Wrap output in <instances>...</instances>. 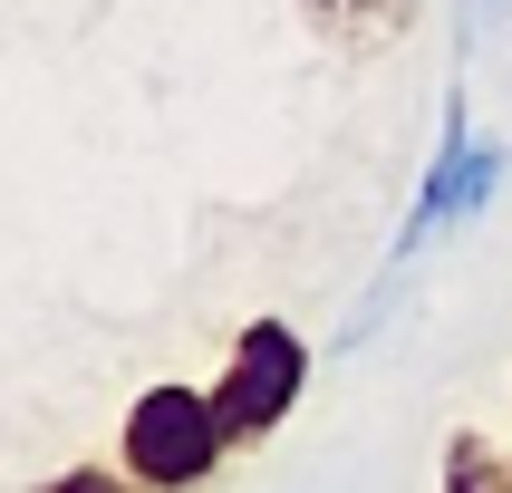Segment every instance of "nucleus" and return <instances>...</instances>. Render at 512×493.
Returning <instances> with one entry per match:
<instances>
[{"label": "nucleus", "mask_w": 512, "mask_h": 493, "mask_svg": "<svg viewBox=\"0 0 512 493\" xmlns=\"http://www.w3.org/2000/svg\"><path fill=\"white\" fill-rule=\"evenodd\" d=\"M232 445H242V435H232L223 397H213V387H184V377L145 387V397L126 406V435H116V455H126V474H136L145 493H194V484H213Z\"/></svg>", "instance_id": "obj_1"}, {"label": "nucleus", "mask_w": 512, "mask_h": 493, "mask_svg": "<svg viewBox=\"0 0 512 493\" xmlns=\"http://www.w3.org/2000/svg\"><path fill=\"white\" fill-rule=\"evenodd\" d=\"M503 136H474L464 126V87L445 97V145H435V165H426V184H416V213H406V232H397V261H387V281H406L416 271V252H426L435 232H455V223H474L493 203V184H503Z\"/></svg>", "instance_id": "obj_2"}, {"label": "nucleus", "mask_w": 512, "mask_h": 493, "mask_svg": "<svg viewBox=\"0 0 512 493\" xmlns=\"http://www.w3.org/2000/svg\"><path fill=\"white\" fill-rule=\"evenodd\" d=\"M310 339L290 329V319H252L242 339H232V358H223V377H213V397H223V416H232V435H271L290 416V406L310 397Z\"/></svg>", "instance_id": "obj_3"}, {"label": "nucleus", "mask_w": 512, "mask_h": 493, "mask_svg": "<svg viewBox=\"0 0 512 493\" xmlns=\"http://www.w3.org/2000/svg\"><path fill=\"white\" fill-rule=\"evenodd\" d=\"M416 10H426V0H300V20H310L329 49H348V58L397 49L406 29H416Z\"/></svg>", "instance_id": "obj_4"}, {"label": "nucleus", "mask_w": 512, "mask_h": 493, "mask_svg": "<svg viewBox=\"0 0 512 493\" xmlns=\"http://www.w3.org/2000/svg\"><path fill=\"white\" fill-rule=\"evenodd\" d=\"M445 493H512V455L493 435H445Z\"/></svg>", "instance_id": "obj_5"}, {"label": "nucleus", "mask_w": 512, "mask_h": 493, "mask_svg": "<svg viewBox=\"0 0 512 493\" xmlns=\"http://www.w3.org/2000/svg\"><path fill=\"white\" fill-rule=\"evenodd\" d=\"M39 493H145L136 474H116V464H68V474H49Z\"/></svg>", "instance_id": "obj_6"}]
</instances>
